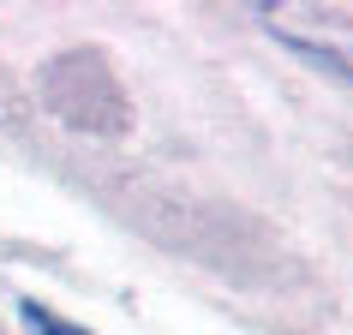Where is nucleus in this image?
<instances>
[{"mask_svg":"<svg viewBox=\"0 0 353 335\" xmlns=\"http://www.w3.org/2000/svg\"><path fill=\"white\" fill-rule=\"evenodd\" d=\"M24 323H30V329H37V335H84V329H72L66 317H54V312H48V305H37V299L24 305Z\"/></svg>","mask_w":353,"mask_h":335,"instance_id":"1","label":"nucleus"}]
</instances>
